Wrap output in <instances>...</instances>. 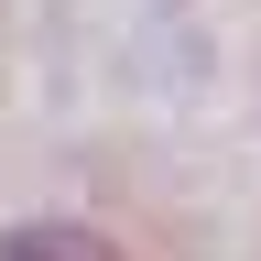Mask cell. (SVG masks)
<instances>
[{
	"label": "cell",
	"mask_w": 261,
	"mask_h": 261,
	"mask_svg": "<svg viewBox=\"0 0 261 261\" xmlns=\"http://www.w3.org/2000/svg\"><path fill=\"white\" fill-rule=\"evenodd\" d=\"M0 261H120L98 228H76V218H33V228H11L0 240Z\"/></svg>",
	"instance_id": "6da1fadb"
}]
</instances>
